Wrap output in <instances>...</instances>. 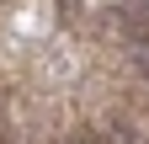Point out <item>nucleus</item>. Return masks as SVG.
Masks as SVG:
<instances>
[{"label":"nucleus","instance_id":"f257e3e1","mask_svg":"<svg viewBox=\"0 0 149 144\" xmlns=\"http://www.w3.org/2000/svg\"><path fill=\"white\" fill-rule=\"evenodd\" d=\"M101 144H144V139H139V128H128V123H112Z\"/></svg>","mask_w":149,"mask_h":144},{"label":"nucleus","instance_id":"f03ea898","mask_svg":"<svg viewBox=\"0 0 149 144\" xmlns=\"http://www.w3.org/2000/svg\"><path fill=\"white\" fill-rule=\"evenodd\" d=\"M69 144H96V139H85V134H80V139H69Z\"/></svg>","mask_w":149,"mask_h":144},{"label":"nucleus","instance_id":"7ed1b4c3","mask_svg":"<svg viewBox=\"0 0 149 144\" xmlns=\"http://www.w3.org/2000/svg\"><path fill=\"white\" fill-rule=\"evenodd\" d=\"M139 64H144V75H149V53H144V59H139Z\"/></svg>","mask_w":149,"mask_h":144}]
</instances>
